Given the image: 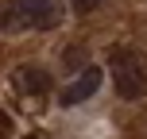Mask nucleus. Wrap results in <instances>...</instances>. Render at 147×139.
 Masks as SVG:
<instances>
[{"mask_svg": "<svg viewBox=\"0 0 147 139\" xmlns=\"http://www.w3.org/2000/svg\"><path fill=\"white\" fill-rule=\"evenodd\" d=\"M109 73H112V81H116V93L128 97V101H136V97L147 93V58L140 50H116Z\"/></svg>", "mask_w": 147, "mask_h": 139, "instance_id": "obj_1", "label": "nucleus"}, {"mask_svg": "<svg viewBox=\"0 0 147 139\" xmlns=\"http://www.w3.org/2000/svg\"><path fill=\"white\" fill-rule=\"evenodd\" d=\"M12 19L23 23V27L47 31L62 19V0H16L12 4Z\"/></svg>", "mask_w": 147, "mask_h": 139, "instance_id": "obj_2", "label": "nucleus"}, {"mask_svg": "<svg viewBox=\"0 0 147 139\" xmlns=\"http://www.w3.org/2000/svg\"><path fill=\"white\" fill-rule=\"evenodd\" d=\"M101 77H105V73L97 70V66H81V70H78V77H74L70 85H62V97H58L62 108H74V104L89 101V97L101 89Z\"/></svg>", "mask_w": 147, "mask_h": 139, "instance_id": "obj_3", "label": "nucleus"}, {"mask_svg": "<svg viewBox=\"0 0 147 139\" xmlns=\"http://www.w3.org/2000/svg\"><path fill=\"white\" fill-rule=\"evenodd\" d=\"M16 81H20V89H23V93H31V97H43L47 89H51V77H47L39 66H20Z\"/></svg>", "mask_w": 147, "mask_h": 139, "instance_id": "obj_4", "label": "nucleus"}, {"mask_svg": "<svg viewBox=\"0 0 147 139\" xmlns=\"http://www.w3.org/2000/svg\"><path fill=\"white\" fill-rule=\"evenodd\" d=\"M97 4H101V0H74V8H78V12H93Z\"/></svg>", "mask_w": 147, "mask_h": 139, "instance_id": "obj_5", "label": "nucleus"}, {"mask_svg": "<svg viewBox=\"0 0 147 139\" xmlns=\"http://www.w3.org/2000/svg\"><path fill=\"white\" fill-rule=\"evenodd\" d=\"M23 139H39V135H23Z\"/></svg>", "mask_w": 147, "mask_h": 139, "instance_id": "obj_6", "label": "nucleus"}]
</instances>
